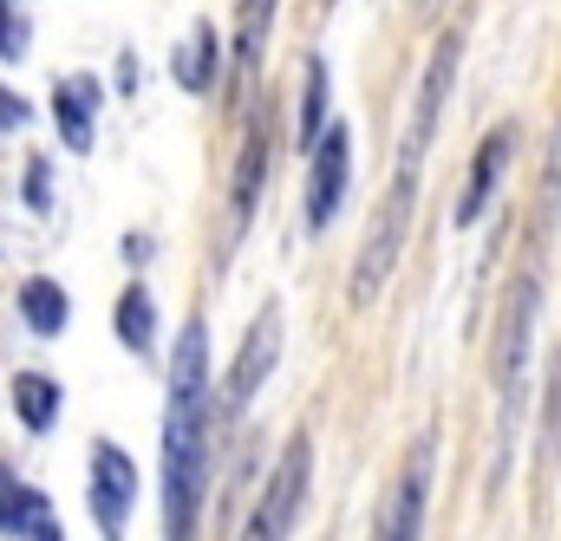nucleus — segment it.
<instances>
[{
	"label": "nucleus",
	"instance_id": "f257e3e1",
	"mask_svg": "<svg viewBox=\"0 0 561 541\" xmlns=\"http://www.w3.org/2000/svg\"><path fill=\"white\" fill-rule=\"evenodd\" d=\"M209 326L190 320L170 359V411H163V536L196 541L203 476H209Z\"/></svg>",
	"mask_w": 561,
	"mask_h": 541
},
{
	"label": "nucleus",
	"instance_id": "f03ea898",
	"mask_svg": "<svg viewBox=\"0 0 561 541\" xmlns=\"http://www.w3.org/2000/svg\"><path fill=\"white\" fill-rule=\"evenodd\" d=\"M419 163L424 150H399V170H392V189H386V203H379V216H373V235H366V249H359V262H353V307H366L392 268H399V255H405V235H412V209H419Z\"/></svg>",
	"mask_w": 561,
	"mask_h": 541
},
{
	"label": "nucleus",
	"instance_id": "7ed1b4c3",
	"mask_svg": "<svg viewBox=\"0 0 561 541\" xmlns=\"http://www.w3.org/2000/svg\"><path fill=\"white\" fill-rule=\"evenodd\" d=\"M307 483H313V444H307V430H300V437L280 450L268 490L255 496V516L242 522V541H287L294 536V516H300V503H307Z\"/></svg>",
	"mask_w": 561,
	"mask_h": 541
},
{
	"label": "nucleus",
	"instance_id": "20e7f679",
	"mask_svg": "<svg viewBox=\"0 0 561 541\" xmlns=\"http://www.w3.org/2000/svg\"><path fill=\"white\" fill-rule=\"evenodd\" d=\"M424 503H431V437H419L412 457L399 463V476L379 503L373 541H424Z\"/></svg>",
	"mask_w": 561,
	"mask_h": 541
},
{
	"label": "nucleus",
	"instance_id": "39448f33",
	"mask_svg": "<svg viewBox=\"0 0 561 541\" xmlns=\"http://www.w3.org/2000/svg\"><path fill=\"white\" fill-rule=\"evenodd\" d=\"M131 503H138V463L118 444H92V522L105 541H125Z\"/></svg>",
	"mask_w": 561,
	"mask_h": 541
},
{
	"label": "nucleus",
	"instance_id": "423d86ee",
	"mask_svg": "<svg viewBox=\"0 0 561 541\" xmlns=\"http://www.w3.org/2000/svg\"><path fill=\"white\" fill-rule=\"evenodd\" d=\"M529 320H536V268L510 287V307H503V339H496V392H503V405H516V399H523Z\"/></svg>",
	"mask_w": 561,
	"mask_h": 541
},
{
	"label": "nucleus",
	"instance_id": "0eeeda50",
	"mask_svg": "<svg viewBox=\"0 0 561 541\" xmlns=\"http://www.w3.org/2000/svg\"><path fill=\"white\" fill-rule=\"evenodd\" d=\"M346 163H353V143L340 125L313 137V170H307V229H327L340 216V196H346Z\"/></svg>",
	"mask_w": 561,
	"mask_h": 541
},
{
	"label": "nucleus",
	"instance_id": "6e6552de",
	"mask_svg": "<svg viewBox=\"0 0 561 541\" xmlns=\"http://www.w3.org/2000/svg\"><path fill=\"white\" fill-rule=\"evenodd\" d=\"M280 353V307H262V320L249 326V339H242V359H236V379H229V417H242L249 399H255V385L268 379V366H275Z\"/></svg>",
	"mask_w": 561,
	"mask_h": 541
},
{
	"label": "nucleus",
	"instance_id": "1a4fd4ad",
	"mask_svg": "<svg viewBox=\"0 0 561 541\" xmlns=\"http://www.w3.org/2000/svg\"><path fill=\"white\" fill-rule=\"evenodd\" d=\"M510 150H516V131H510V125H496V131L483 137V150H477V163H470V183H463V196H457V229L483 222V209H490V196H496V183H503V170H510Z\"/></svg>",
	"mask_w": 561,
	"mask_h": 541
},
{
	"label": "nucleus",
	"instance_id": "9d476101",
	"mask_svg": "<svg viewBox=\"0 0 561 541\" xmlns=\"http://www.w3.org/2000/svg\"><path fill=\"white\" fill-rule=\"evenodd\" d=\"M457 53H463V39H457V33H444V39H437V53H431V66H424L419 112H412V131H405V143H412V150H431L437 112H444V99H450V72H457Z\"/></svg>",
	"mask_w": 561,
	"mask_h": 541
},
{
	"label": "nucleus",
	"instance_id": "9b49d317",
	"mask_svg": "<svg viewBox=\"0 0 561 541\" xmlns=\"http://www.w3.org/2000/svg\"><path fill=\"white\" fill-rule=\"evenodd\" d=\"M92 99H99L92 79H66V85L53 92V118H59V137H66L72 150H92Z\"/></svg>",
	"mask_w": 561,
	"mask_h": 541
},
{
	"label": "nucleus",
	"instance_id": "f8f14e48",
	"mask_svg": "<svg viewBox=\"0 0 561 541\" xmlns=\"http://www.w3.org/2000/svg\"><path fill=\"white\" fill-rule=\"evenodd\" d=\"M262 176H268V112L255 118V131L242 143V163H236V222H249V209L262 196Z\"/></svg>",
	"mask_w": 561,
	"mask_h": 541
},
{
	"label": "nucleus",
	"instance_id": "ddd939ff",
	"mask_svg": "<svg viewBox=\"0 0 561 541\" xmlns=\"http://www.w3.org/2000/svg\"><path fill=\"white\" fill-rule=\"evenodd\" d=\"M13 411H20L26 430H53V417H59V385H53L46 372H20V379H13Z\"/></svg>",
	"mask_w": 561,
	"mask_h": 541
},
{
	"label": "nucleus",
	"instance_id": "4468645a",
	"mask_svg": "<svg viewBox=\"0 0 561 541\" xmlns=\"http://www.w3.org/2000/svg\"><path fill=\"white\" fill-rule=\"evenodd\" d=\"M268 26H275V0H242V20H236V66L255 72L262 46H268Z\"/></svg>",
	"mask_w": 561,
	"mask_h": 541
},
{
	"label": "nucleus",
	"instance_id": "2eb2a0df",
	"mask_svg": "<svg viewBox=\"0 0 561 541\" xmlns=\"http://www.w3.org/2000/svg\"><path fill=\"white\" fill-rule=\"evenodd\" d=\"M20 313H26L33 333H59V326H66V293H59V280H26V287H20Z\"/></svg>",
	"mask_w": 561,
	"mask_h": 541
},
{
	"label": "nucleus",
	"instance_id": "dca6fc26",
	"mask_svg": "<svg viewBox=\"0 0 561 541\" xmlns=\"http://www.w3.org/2000/svg\"><path fill=\"white\" fill-rule=\"evenodd\" d=\"M118 339L131 353H150V339H157V307L144 287H125V300H118Z\"/></svg>",
	"mask_w": 561,
	"mask_h": 541
},
{
	"label": "nucleus",
	"instance_id": "f3484780",
	"mask_svg": "<svg viewBox=\"0 0 561 541\" xmlns=\"http://www.w3.org/2000/svg\"><path fill=\"white\" fill-rule=\"evenodd\" d=\"M209 72H216V33L196 26V33L183 39V53H176V85H183V92H203Z\"/></svg>",
	"mask_w": 561,
	"mask_h": 541
},
{
	"label": "nucleus",
	"instance_id": "a211bd4d",
	"mask_svg": "<svg viewBox=\"0 0 561 541\" xmlns=\"http://www.w3.org/2000/svg\"><path fill=\"white\" fill-rule=\"evenodd\" d=\"M327 131V66L307 59V99H300V150H313V137Z\"/></svg>",
	"mask_w": 561,
	"mask_h": 541
},
{
	"label": "nucleus",
	"instance_id": "6ab92c4d",
	"mask_svg": "<svg viewBox=\"0 0 561 541\" xmlns=\"http://www.w3.org/2000/svg\"><path fill=\"white\" fill-rule=\"evenodd\" d=\"M0 59H26V20H20V7H0Z\"/></svg>",
	"mask_w": 561,
	"mask_h": 541
},
{
	"label": "nucleus",
	"instance_id": "aec40b11",
	"mask_svg": "<svg viewBox=\"0 0 561 541\" xmlns=\"http://www.w3.org/2000/svg\"><path fill=\"white\" fill-rule=\"evenodd\" d=\"M26 203H33V209H46V203H53V176H46V163H33V170H26Z\"/></svg>",
	"mask_w": 561,
	"mask_h": 541
},
{
	"label": "nucleus",
	"instance_id": "412c9836",
	"mask_svg": "<svg viewBox=\"0 0 561 541\" xmlns=\"http://www.w3.org/2000/svg\"><path fill=\"white\" fill-rule=\"evenodd\" d=\"M26 99H13V92H0V131H26Z\"/></svg>",
	"mask_w": 561,
	"mask_h": 541
},
{
	"label": "nucleus",
	"instance_id": "4be33fe9",
	"mask_svg": "<svg viewBox=\"0 0 561 541\" xmlns=\"http://www.w3.org/2000/svg\"><path fill=\"white\" fill-rule=\"evenodd\" d=\"M7 483H13V476H7V463H0V490H7Z\"/></svg>",
	"mask_w": 561,
	"mask_h": 541
}]
</instances>
